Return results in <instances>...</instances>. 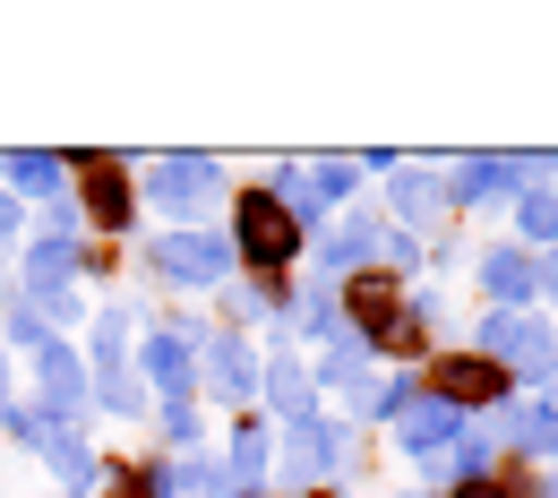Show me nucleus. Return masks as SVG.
Here are the masks:
<instances>
[{
	"label": "nucleus",
	"instance_id": "nucleus-1",
	"mask_svg": "<svg viewBox=\"0 0 558 498\" xmlns=\"http://www.w3.org/2000/svg\"><path fill=\"white\" fill-rule=\"evenodd\" d=\"M232 232H241V258H250V267H283V258L301 250L292 207H283V198H267V190H250V198L232 207Z\"/></svg>",
	"mask_w": 558,
	"mask_h": 498
},
{
	"label": "nucleus",
	"instance_id": "nucleus-2",
	"mask_svg": "<svg viewBox=\"0 0 558 498\" xmlns=\"http://www.w3.org/2000/svg\"><path fill=\"white\" fill-rule=\"evenodd\" d=\"M429 387H438L447 404H498V396H507V369L456 353V361H429Z\"/></svg>",
	"mask_w": 558,
	"mask_h": 498
},
{
	"label": "nucleus",
	"instance_id": "nucleus-3",
	"mask_svg": "<svg viewBox=\"0 0 558 498\" xmlns=\"http://www.w3.org/2000/svg\"><path fill=\"white\" fill-rule=\"evenodd\" d=\"M77 181H86V215L112 232V223H130V172L112 163V155H77Z\"/></svg>",
	"mask_w": 558,
	"mask_h": 498
},
{
	"label": "nucleus",
	"instance_id": "nucleus-4",
	"mask_svg": "<svg viewBox=\"0 0 558 498\" xmlns=\"http://www.w3.org/2000/svg\"><path fill=\"white\" fill-rule=\"evenodd\" d=\"M344 309L369 327V336H387V327L404 318V309H396V276H352V284H344Z\"/></svg>",
	"mask_w": 558,
	"mask_h": 498
},
{
	"label": "nucleus",
	"instance_id": "nucleus-5",
	"mask_svg": "<svg viewBox=\"0 0 558 498\" xmlns=\"http://www.w3.org/2000/svg\"><path fill=\"white\" fill-rule=\"evenodd\" d=\"M456 498H515L507 482H456Z\"/></svg>",
	"mask_w": 558,
	"mask_h": 498
}]
</instances>
